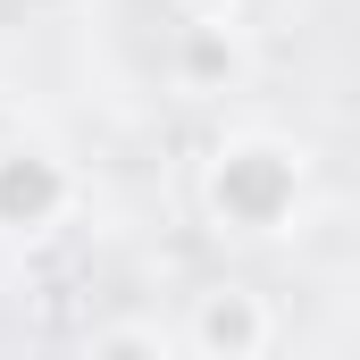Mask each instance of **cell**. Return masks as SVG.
Returning <instances> with one entry per match:
<instances>
[{
  "label": "cell",
  "instance_id": "obj_3",
  "mask_svg": "<svg viewBox=\"0 0 360 360\" xmlns=\"http://www.w3.org/2000/svg\"><path fill=\"white\" fill-rule=\"evenodd\" d=\"M201 327H210V335H235V344H252V335H260V327H252L243 310H226V302H210V319H201Z\"/></svg>",
  "mask_w": 360,
  "mask_h": 360
},
{
  "label": "cell",
  "instance_id": "obj_1",
  "mask_svg": "<svg viewBox=\"0 0 360 360\" xmlns=\"http://www.w3.org/2000/svg\"><path fill=\"white\" fill-rule=\"evenodd\" d=\"M293 193H302V168H293V151H276V143H235V151H218V168H210L218 218L243 226V235H269L276 218L293 210Z\"/></svg>",
  "mask_w": 360,
  "mask_h": 360
},
{
  "label": "cell",
  "instance_id": "obj_2",
  "mask_svg": "<svg viewBox=\"0 0 360 360\" xmlns=\"http://www.w3.org/2000/svg\"><path fill=\"white\" fill-rule=\"evenodd\" d=\"M59 201H68V176H59L42 151H17V160H0V218H8V226H42Z\"/></svg>",
  "mask_w": 360,
  "mask_h": 360
}]
</instances>
